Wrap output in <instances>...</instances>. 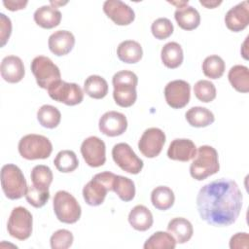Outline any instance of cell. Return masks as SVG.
Listing matches in <instances>:
<instances>
[{
  "label": "cell",
  "mask_w": 249,
  "mask_h": 249,
  "mask_svg": "<svg viewBox=\"0 0 249 249\" xmlns=\"http://www.w3.org/2000/svg\"><path fill=\"white\" fill-rule=\"evenodd\" d=\"M242 207V194L237 184L226 178L204 185L196 196L200 218L215 227H228L238 218Z\"/></svg>",
  "instance_id": "obj_1"
},
{
  "label": "cell",
  "mask_w": 249,
  "mask_h": 249,
  "mask_svg": "<svg viewBox=\"0 0 249 249\" xmlns=\"http://www.w3.org/2000/svg\"><path fill=\"white\" fill-rule=\"evenodd\" d=\"M112 84L114 87L113 97L117 105L127 108L135 103L138 84V78L135 73L129 70L119 71L113 76Z\"/></svg>",
  "instance_id": "obj_2"
},
{
  "label": "cell",
  "mask_w": 249,
  "mask_h": 249,
  "mask_svg": "<svg viewBox=\"0 0 249 249\" xmlns=\"http://www.w3.org/2000/svg\"><path fill=\"white\" fill-rule=\"evenodd\" d=\"M219 169L220 164L216 149L208 145L200 146L196 151V159L190 165L191 176L197 181H202L217 173Z\"/></svg>",
  "instance_id": "obj_3"
},
{
  "label": "cell",
  "mask_w": 249,
  "mask_h": 249,
  "mask_svg": "<svg viewBox=\"0 0 249 249\" xmlns=\"http://www.w3.org/2000/svg\"><path fill=\"white\" fill-rule=\"evenodd\" d=\"M116 174L104 171L97 173L83 188V197L87 204L98 206L103 203L108 191H112Z\"/></svg>",
  "instance_id": "obj_4"
},
{
  "label": "cell",
  "mask_w": 249,
  "mask_h": 249,
  "mask_svg": "<svg viewBox=\"0 0 249 249\" xmlns=\"http://www.w3.org/2000/svg\"><path fill=\"white\" fill-rule=\"evenodd\" d=\"M1 187L9 199H19L25 196L27 184L25 177L18 166L8 163L1 168Z\"/></svg>",
  "instance_id": "obj_5"
},
{
  "label": "cell",
  "mask_w": 249,
  "mask_h": 249,
  "mask_svg": "<svg viewBox=\"0 0 249 249\" xmlns=\"http://www.w3.org/2000/svg\"><path fill=\"white\" fill-rule=\"evenodd\" d=\"M19 155L28 160L48 159L53 152L52 142L44 135L26 134L18 145Z\"/></svg>",
  "instance_id": "obj_6"
},
{
  "label": "cell",
  "mask_w": 249,
  "mask_h": 249,
  "mask_svg": "<svg viewBox=\"0 0 249 249\" xmlns=\"http://www.w3.org/2000/svg\"><path fill=\"white\" fill-rule=\"evenodd\" d=\"M53 207L57 220L64 224L76 223L82 214L81 205L77 199L66 191H58L55 193Z\"/></svg>",
  "instance_id": "obj_7"
},
{
  "label": "cell",
  "mask_w": 249,
  "mask_h": 249,
  "mask_svg": "<svg viewBox=\"0 0 249 249\" xmlns=\"http://www.w3.org/2000/svg\"><path fill=\"white\" fill-rule=\"evenodd\" d=\"M30 68L37 85L44 89H48L51 86L61 80L59 68L48 56L39 55L34 57Z\"/></svg>",
  "instance_id": "obj_8"
},
{
  "label": "cell",
  "mask_w": 249,
  "mask_h": 249,
  "mask_svg": "<svg viewBox=\"0 0 249 249\" xmlns=\"http://www.w3.org/2000/svg\"><path fill=\"white\" fill-rule=\"evenodd\" d=\"M33 218L31 213L22 206L15 207L7 223L9 234L18 240L27 239L32 233Z\"/></svg>",
  "instance_id": "obj_9"
},
{
  "label": "cell",
  "mask_w": 249,
  "mask_h": 249,
  "mask_svg": "<svg viewBox=\"0 0 249 249\" xmlns=\"http://www.w3.org/2000/svg\"><path fill=\"white\" fill-rule=\"evenodd\" d=\"M112 157L115 163L124 171L130 174H138L143 168V160L138 158L127 143H118L112 149Z\"/></svg>",
  "instance_id": "obj_10"
},
{
  "label": "cell",
  "mask_w": 249,
  "mask_h": 249,
  "mask_svg": "<svg viewBox=\"0 0 249 249\" xmlns=\"http://www.w3.org/2000/svg\"><path fill=\"white\" fill-rule=\"evenodd\" d=\"M48 93L52 99L64 103L68 106L80 104L84 99V91L75 83L58 81L48 89Z\"/></svg>",
  "instance_id": "obj_11"
},
{
  "label": "cell",
  "mask_w": 249,
  "mask_h": 249,
  "mask_svg": "<svg viewBox=\"0 0 249 249\" xmlns=\"http://www.w3.org/2000/svg\"><path fill=\"white\" fill-rule=\"evenodd\" d=\"M165 143L164 132L158 127L146 129L138 141V149L143 156L149 159L158 157Z\"/></svg>",
  "instance_id": "obj_12"
},
{
  "label": "cell",
  "mask_w": 249,
  "mask_h": 249,
  "mask_svg": "<svg viewBox=\"0 0 249 249\" xmlns=\"http://www.w3.org/2000/svg\"><path fill=\"white\" fill-rule=\"evenodd\" d=\"M81 154L88 165L99 167L106 161L105 143L97 136H89L82 142Z\"/></svg>",
  "instance_id": "obj_13"
},
{
  "label": "cell",
  "mask_w": 249,
  "mask_h": 249,
  "mask_svg": "<svg viewBox=\"0 0 249 249\" xmlns=\"http://www.w3.org/2000/svg\"><path fill=\"white\" fill-rule=\"evenodd\" d=\"M164 97L171 108L181 109L190 101L191 86L184 80L171 81L164 88Z\"/></svg>",
  "instance_id": "obj_14"
},
{
  "label": "cell",
  "mask_w": 249,
  "mask_h": 249,
  "mask_svg": "<svg viewBox=\"0 0 249 249\" xmlns=\"http://www.w3.org/2000/svg\"><path fill=\"white\" fill-rule=\"evenodd\" d=\"M99 130L110 137L122 135L127 128L126 117L117 111H108L104 113L98 123Z\"/></svg>",
  "instance_id": "obj_15"
},
{
  "label": "cell",
  "mask_w": 249,
  "mask_h": 249,
  "mask_svg": "<svg viewBox=\"0 0 249 249\" xmlns=\"http://www.w3.org/2000/svg\"><path fill=\"white\" fill-rule=\"evenodd\" d=\"M103 12L118 25H128L134 18L132 8L120 0H107L103 3Z\"/></svg>",
  "instance_id": "obj_16"
},
{
  "label": "cell",
  "mask_w": 249,
  "mask_h": 249,
  "mask_svg": "<svg viewBox=\"0 0 249 249\" xmlns=\"http://www.w3.org/2000/svg\"><path fill=\"white\" fill-rule=\"evenodd\" d=\"M225 23L228 29L239 32L249 24V3L243 1L231 8L225 16Z\"/></svg>",
  "instance_id": "obj_17"
},
{
  "label": "cell",
  "mask_w": 249,
  "mask_h": 249,
  "mask_svg": "<svg viewBox=\"0 0 249 249\" xmlns=\"http://www.w3.org/2000/svg\"><path fill=\"white\" fill-rule=\"evenodd\" d=\"M1 77L8 83L15 84L22 80L25 74L22 60L16 55L5 56L0 65Z\"/></svg>",
  "instance_id": "obj_18"
},
{
  "label": "cell",
  "mask_w": 249,
  "mask_h": 249,
  "mask_svg": "<svg viewBox=\"0 0 249 249\" xmlns=\"http://www.w3.org/2000/svg\"><path fill=\"white\" fill-rule=\"evenodd\" d=\"M196 144L186 138L174 139L167 150V157L172 160L179 161H189L195 159L196 155Z\"/></svg>",
  "instance_id": "obj_19"
},
{
  "label": "cell",
  "mask_w": 249,
  "mask_h": 249,
  "mask_svg": "<svg viewBox=\"0 0 249 249\" xmlns=\"http://www.w3.org/2000/svg\"><path fill=\"white\" fill-rule=\"evenodd\" d=\"M48 45L53 54L62 56L69 53L74 48L75 37L70 31L57 30L49 37Z\"/></svg>",
  "instance_id": "obj_20"
},
{
  "label": "cell",
  "mask_w": 249,
  "mask_h": 249,
  "mask_svg": "<svg viewBox=\"0 0 249 249\" xmlns=\"http://www.w3.org/2000/svg\"><path fill=\"white\" fill-rule=\"evenodd\" d=\"M33 18L34 21L40 27L45 29H52L60 23L61 13L54 6L44 5L35 11Z\"/></svg>",
  "instance_id": "obj_21"
},
{
  "label": "cell",
  "mask_w": 249,
  "mask_h": 249,
  "mask_svg": "<svg viewBox=\"0 0 249 249\" xmlns=\"http://www.w3.org/2000/svg\"><path fill=\"white\" fill-rule=\"evenodd\" d=\"M167 231L173 235L177 243L183 244L188 242L194 233L192 223L183 217H176L169 221Z\"/></svg>",
  "instance_id": "obj_22"
},
{
  "label": "cell",
  "mask_w": 249,
  "mask_h": 249,
  "mask_svg": "<svg viewBox=\"0 0 249 249\" xmlns=\"http://www.w3.org/2000/svg\"><path fill=\"white\" fill-rule=\"evenodd\" d=\"M128 223L134 230L145 231L153 226V214L145 205L138 204L130 210L128 214Z\"/></svg>",
  "instance_id": "obj_23"
},
{
  "label": "cell",
  "mask_w": 249,
  "mask_h": 249,
  "mask_svg": "<svg viewBox=\"0 0 249 249\" xmlns=\"http://www.w3.org/2000/svg\"><path fill=\"white\" fill-rule=\"evenodd\" d=\"M174 18L179 27L184 30H194L200 23V16L197 10L188 5L177 8Z\"/></svg>",
  "instance_id": "obj_24"
},
{
  "label": "cell",
  "mask_w": 249,
  "mask_h": 249,
  "mask_svg": "<svg viewBox=\"0 0 249 249\" xmlns=\"http://www.w3.org/2000/svg\"><path fill=\"white\" fill-rule=\"evenodd\" d=\"M119 59L124 63H136L143 55L141 45L133 40H125L119 44L117 48Z\"/></svg>",
  "instance_id": "obj_25"
},
{
  "label": "cell",
  "mask_w": 249,
  "mask_h": 249,
  "mask_svg": "<svg viewBox=\"0 0 249 249\" xmlns=\"http://www.w3.org/2000/svg\"><path fill=\"white\" fill-rule=\"evenodd\" d=\"M160 57L165 67L169 69H175L179 67L183 62V50L178 43L168 42L161 48Z\"/></svg>",
  "instance_id": "obj_26"
},
{
  "label": "cell",
  "mask_w": 249,
  "mask_h": 249,
  "mask_svg": "<svg viewBox=\"0 0 249 249\" xmlns=\"http://www.w3.org/2000/svg\"><path fill=\"white\" fill-rule=\"evenodd\" d=\"M185 117L189 124L194 127H206L215 121L214 114L209 109L200 106L190 108Z\"/></svg>",
  "instance_id": "obj_27"
},
{
  "label": "cell",
  "mask_w": 249,
  "mask_h": 249,
  "mask_svg": "<svg viewBox=\"0 0 249 249\" xmlns=\"http://www.w3.org/2000/svg\"><path fill=\"white\" fill-rule=\"evenodd\" d=\"M231 87L238 92L246 93L249 91V69L244 65L232 66L228 74Z\"/></svg>",
  "instance_id": "obj_28"
},
{
  "label": "cell",
  "mask_w": 249,
  "mask_h": 249,
  "mask_svg": "<svg viewBox=\"0 0 249 249\" xmlns=\"http://www.w3.org/2000/svg\"><path fill=\"white\" fill-rule=\"evenodd\" d=\"M151 201L158 210L165 211L172 207L175 201L173 191L166 186L156 187L151 193Z\"/></svg>",
  "instance_id": "obj_29"
},
{
  "label": "cell",
  "mask_w": 249,
  "mask_h": 249,
  "mask_svg": "<svg viewBox=\"0 0 249 249\" xmlns=\"http://www.w3.org/2000/svg\"><path fill=\"white\" fill-rule=\"evenodd\" d=\"M84 91L91 98L101 99L108 93V84L103 77L90 75L85 80Z\"/></svg>",
  "instance_id": "obj_30"
},
{
  "label": "cell",
  "mask_w": 249,
  "mask_h": 249,
  "mask_svg": "<svg viewBox=\"0 0 249 249\" xmlns=\"http://www.w3.org/2000/svg\"><path fill=\"white\" fill-rule=\"evenodd\" d=\"M37 120L42 126L52 129L59 124L61 114L56 107L45 104L38 109Z\"/></svg>",
  "instance_id": "obj_31"
},
{
  "label": "cell",
  "mask_w": 249,
  "mask_h": 249,
  "mask_svg": "<svg viewBox=\"0 0 249 249\" xmlns=\"http://www.w3.org/2000/svg\"><path fill=\"white\" fill-rule=\"evenodd\" d=\"M112 191H114L117 196L125 202L132 200L135 196L134 182L131 179L122 175H116Z\"/></svg>",
  "instance_id": "obj_32"
},
{
  "label": "cell",
  "mask_w": 249,
  "mask_h": 249,
  "mask_svg": "<svg viewBox=\"0 0 249 249\" xmlns=\"http://www.w3.org/2000/svg\"><path fill=\"white\" fill-rule=\"evenodd\" d=\"M176 240L166 231H156L144 243V249H174Z\"/></svg>",
  "instance_id": "obj_33"
},
{
  "label": "cell",
  "mask_w": 249,
  "mask_h": 249,
  "mask_svg": "<svg viewBox=\"0 0 249 249\" xmlns=\"http://www.w3.org/2000/svg\"><path fill=\"white\" fill-rule=\"evenodd\" d=\"M53 164L56 169L63 173L74 171L78 165L79 160L76 154L71 150H62L57 153L53 160Z\"/></svg>",
  "instance_id": "obj_34"
},
{
  "label": "cell",
  "mask_w": 249,
  "mask_h": 249,
  "mask_svg": "<svg viewBox=\"0 0 249 249\" xmlns=\"http://www.w3.org/2000/svg\"><path fill=\"white\" fill-rule=\"evenodd\" d=\"M226 69V64L223 58L219 55L212 54L207 57L202 62L203 74L210 79H219L223 76Z\"/></svg>",
  "instance_id": "obj_35"
},
{
  "label": "cell",
  "mask_w": 249,
  "mask_h": 249,
  "mask_svg": "<svg viewBox=\"0 0 249 249\" xmlns=\"http://www.w3.org/2000/svg\"><path fill=\"white\" fill-rule=\"evenodd\" d=\"M30 177L32 185L46 190H49V187L53 179V175L51 168L44 164L35 165L31 170Z\"/></svg>",
  "instance_id": "obj_36"
},
{
  "label": "cell",
  "mask_w": 249,
  "mask_h": 249,
  "mask_svg": "<svg viewBox=\"0 0 249 249\" xmlns=\"http://www.w3.org/2000/svg\"><path fill=\"white\" fill-rule=\"evenodd\" d=\"M194 93L199 101L208 103L215 99L216 88L214 84L208 80H199L194 86Z\"/></svg>",
  "instance_id": "obj_37"
},
{
  "label": "cell",
  "mask_w": 249,
  "mask_h": 249,
  "mask_svg": "<svg viewBox=\"0 0 249 249\" xmlns=\"http://www.w3.org/2000/svg\"><path fill=\"white\" fill-rule=\"evenodd\" d=\"M25 198L30 205L35 208H40L43 207L50 199V192L49 190L41 189L34 185L27 186Z\"/></svg>",
  "instance_id": "obj_38"
},
{
  "label": "cell",
  "mask_w": 249,
  "mask_h": 249,
  "mask_svg": "<svg viewBox=\"0 0 249 249\" xmlns=\"http://www.w3.org/2000/svg\"><path fill=\"white\" fill-rule=\"evenodd\" d=\"M174 27L172 22L166 18H157L151 25V31L153 36L159 40H164L171 36Z\"/></svg>",
  "instance_id": "obj_39"
},
{
  "label": "cell",
  "mask_w": 249,
  "mask_h": 249,
  "mask_svg": "<svg viewBox=\"0 0 249 249\" xmlns=\"http://www.w3.org/2000/svg\"><path fill=\"white\" fill-rule=\"evenodd\" d=\"M73 240L74 236L72 232L68 230L61 229L52 234L50 243L53 249H67L72 245Z\"/></svg>",
  "instance_id": "obj_40"
},
{
  "label": "cell",
  "mask_w": 249,
  "mask_h": 249,
  "mask_svg": "<svg viewBox=\"0 0 249 249\" xmlns=\"http://www.w3.org/2000/svg\"><path fill=\"white\" fill-rule=\"evenodd\" d=\"M0 31H1V34H0L1 47H4L8 42L12 33V22H11V19L3 13L0 14Z\"/></svg>",
  "instance_id": "obj_41"
},
{
  "label": "cell",
  "mask_w": 249,
  "mask_h": 249,
  "mask_svg": "<svg viewBox=\"0 0 249 249\" xmlns=\"http://www.w3.org/2000/svg\"><path fill=\"white\" fill-rule=\"evenodd\" d=\"M249 247V235L247 232H237L231 237L230 248L247 249Z\"/></svg>",
  "instance_id": "obj_42"
},
{
  "label": "cell",
  "mask_w": 249,
  "mask_h": 249,
  "mask_svg": "<svg viewBox=\"0 0 249 249\" xmlns=\"http://www.w3.org/2000/svg\"><path fill=\"white\" fill-rule=\"evenodd\" d=\"M28 4L27 1L22 0H4L3 5L10 11H18L25 8V6Z\"/></svg>",
  "instance_id": "obj_43"
},
{
  "label": "cell",
  "mask_w": 249,
  "mask_h": 249,
  "mask_svg": "<svg viewBox=\"0 0 249 249\" xmlns=\"http://www.w3.org/2000/svg\"><path fill=\"white\" fill-rule=\"evenodd\" d=\"M199 3L204 6L205 8H208V9H213V8H216L217 6H219L222 1H209V0H206V1H203V0H200Z\"/></svg>",
  "instance_id": "obj_44"
},
{
  "label": "cell",
  "mask_w": 249,
  "mask_h": 249,
  "mask_svg": "<svg viewBox=\"0 0 249 249\" xmlns=\"http://www.w3.org/2000/svg\"><path fill=\"white\" fill-rule=\"evenodd\" d=\"M247 42H248V36L246 37V39H245V41H244V43H243V45H242V50H241V53H242V55H243V57H244L245 59H248V53L244 51V50L246 49Z\"/></svg>",
  "instance_id": "obj_45"
}]
</instances>
